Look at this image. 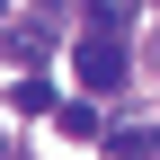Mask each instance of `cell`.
I'll return each instance as SVG.
<instances>
[{
	"mask_svg": "<svg viewBox=\"0 0 160 160\" xmlns=\"http://www.w3.org/2000/svg\"><path fill=\"white\" fill-rule=\"evenodd\" d=\"M71 71H80V89H125V45L116 36H80V53H71Z\"/></svg>",
	"mask_w": 160,
	"mask_h": 160,
	"instance_id": "obj_1",
	"label": "cell"
},
{
	"mask_svg": "<svg viewBox=\"0 0 160 160\" xmlns=\"http://www.w3.org/2000/svg\"><path fill=\"white\" fill-rule=\"evenodd\" d=\"M107 151H116V160H142V151H160V133H142V125H116V133H107Z\"/></svg>",
	"mask_w": 160,
	"mask_h": 160,
	"instance_id": "obj_4",
	"label": "cell"
},
{
	"mask_svg": "<svg viewBox=\"0 0 160 160\" xmlns=\"http://www.w3.org/2000/svg\"><path fill=\"white\" fill-rule=\"evenodd\" d=\"M125 18H133V0H89V36H125Z\"/></svg>",
	"mask_w": 160,
	"mask_h": 160,
	"instance_id": "obj_2",
	"label": "cell"
},
{
	"mask_svg": "<svg viewBox=\"0 0 160 160\" xmlns=\"http://www.w3.org/2000/svg\"><path fill=\"white\" fill-rule=\"evenodd\" d=\"M45 9H71V0H45Z\"/></svg>",
	"mask_w": 160,
	"mask_h": 160,
	"instance_id": "obj_6",
	"label": "cell"
},
{
	"mask_svg": "<svg viewBox=\"0 0 160 160\" xmlns=\"http://www.w3.org/2000/svg\"><path fill=\"white\" fill-rule=\"evenodd\" d=\"M53 125L80 142V133H98V107H89V98H62V107H53Z\"/></svg>",
	"mask_w": 160,
	"mask_h": 160,
	"instance_id": "obj_3",
	"label": "cell"
},
{
	"mask_svg": "<svg viewBox=\"0 0 160 160\" xmlns=\"http://www.w3.org/2000/svg\"><path fill=\"white\" fill-rule=\"evenodd\" d=\"M18 107H27V116H53L62 98H53V80H18Z\"/></svg>",
	"mask_w": 160,
	"mask_h": 160,
	"instance_id": "obj_5",
	"label": "cell"
}]
</instances>
